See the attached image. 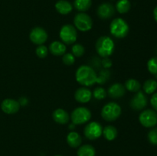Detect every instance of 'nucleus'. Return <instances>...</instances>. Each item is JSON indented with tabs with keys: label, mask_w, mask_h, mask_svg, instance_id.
I'll list each match as a JSON object with an SVG mask.
<instances>
[{
	"label": "nucleus",
	"mask_w": 157,
	"mask_h": 156,
	"mask_svg": "<svg viewBox=\"0 0 157 156\" xmlns=\"http://www.w3.org/2000/svg\"><path fill=\"white\" fill-rule=\"evenodd\" d=\"M131 4L129 0H119L116 4V9L119 13L125 14L130 11Z\"/></svg>",
	"instance_id": "obj_24"
},
{
	"label": "nucleus",
	"mask_w": 157,
	"mask_h": 156,
	"mask_svg": "<svg viewBox=\"0 0 157 156\" xmlns=\"http://www.w3.org/2000/svg\"><path fill=\"white\" fill-rule=\"evenodd\" d=\"M148 139L152 145H157V127L153 128L149 132Z\"/></svg>",
	"instance_id": "obj_32"
},
{
	"label": "nucleus",
	"mask_w": 157,
	"mask_h": 156,
	"mask_svg": "<svg viewBox=\"0 0 157 156\" xmlns=\"http://www.w3.org/2000/svg\"><path fill=\"white\" fill-rule=\"evenodd\" d=\"M35 52H36V54L38 58H44L47 57L48 53V47L46 46L43 45H39L35 50Z\"/></svg>",
	"instance_id": "obj_31"
},
{
	"label": "nucleus",
	"mask_w": 157,
	"mask_h": 156,
	"mask_svg": "<svg viewBox=\"0 0 157 156\" xmlns=\"http://www.w3.org/2000/svg\"><path fill=\"white\" fill-rule=\"evenodd\" d=\"M110 72L108 69H104L97 76V83L99 84H104L110 79Z\"/></svg>",
	"instance_id": "obj_26"
},
{
	"label": "nucleus",
	"mask_w": 157,
	"mask_h": 156,
	"mask_svg": "<svg viewBox=\"0 0 157 156\" xmlns=\"http://www.w3.org/2000/svg\"><path fill=\"white\" fill-rule=\"evenodd\" d=\"M102 65L104 67V69H109L112 66L111 60L109 59L108 58H105L102 60Z\"/></svg>",
	"instance_id": "obj_33"
},
{
	"label": "nucleus",
	"mask_w": 157,
	"mask_h": 156,
	"mask_svg": "<svg viewBox=\"0 0 157 156\" xmlns=\"http://www.w3.org/2000/svg\"><path fill=\"white\" fill-rule=\"evenodd\" d=\"M49 50L51 53L55 56H61L66 52V46L64 43L61 41H53L49 46Z\"/></svg>",
	"instance_id": "obj_17"
},
{
	"label": "nucleus",
	"mask_w": 157,
	"mask_h": 156,
	"mask_svg": "<svg viewBox=\"0 0 157 156\" xmlns=\"http://www.w3.org/2000/svg\"><path fill=\"white\" fill-rule=\"evenodd\" d=\"M125 87L126 90H129L130 92H133V93H136L139 90H140V83L138 80L135 79H129L125 82Z\"/></svg>",
	"instance_id": "obj_23"
},
{
	"label": "nucleus",
	"mask_w": 157,
	"mask_h": 156,
	"mask_svg": "<svg viewBox=\"0 0 157 156\" xmlns=\"http://www.w3.org/2000/svg\"><path fill=\"white\" fill-rule=\"evenodd\" d=\"M72 54L75 57H77V58H80V57L83 56L85 52V49H84V47L81 44H76L75 45L72 46L71 48Z\"/></svg>",
	"instance_id": "obj_27"
},
{
	"label": "nucleus",
	"mask_w": 157,
	"mask_h": 156,
	"mask_svg": "<svg viewBox=\"0 0 157 156\" xmlns=\"http://www.w3.org/2000/svg\"><path fill=\"white\" fill-rule=\"evenodd\" d=\"M126 93V88L123 84L120 83L113 84L109 87L107 93L109 96L113 99H118V98L123 97Z\"/></svg>",
	"instance_id": "obj_15"
},
{
	"label": "nucleus",
	"mask_w": 157,
	"mask_h": 156,
	"mask_svg": "<svg viewBox=\"0 0 157 156\" xmlns=\"http://www.w3.org/2000/svg\"><path fill=\"white\" fill-rule=\"evenodd\" d=\"M2 110L6 114H15L18 112L20 104L18 101L13 99H6L1 104Z\"/></svg>",
	"instance_id": "obj_13"
},
{
	"label": "nucleus",
	"mask_w": 157,
	"mask_h": 156,
	"mask_svg": "<svg viewBox=\"0 0 157 156\" xmlns=\"http://www.w3.org/2000/svg\"><path fill=\"white\" fill-rule=\"evenodd\" d=\"M55 9L61 15H67L71 12L73 7L71 3L66 0H59L55 3Z\"/></svg>",
	"instance_id": "obj_18"
},
{
	"label": "nucleus",
	"mask_w": 157,
	"mask_h": 156,
	"mask_svg": "<svg viewBox=\"0 0 157 156\" xmlns=\"http://www.w3.org/2000/svg\"><path fill=\"white\" fill-rule=\"evenodd\" d=\"M92 4V0H75L74 6L78 11L84 12L88 10Z\"/></svg>",
	"instance_id": "obj_21"
},
{
	"label": "nucleus",
	"mask_w": 157,
	"mask_h": 156,
	"mask_svg": "<svg viewBox=\"0 0 157 156\" xmlns=\"http://www.w3.org/2000/svg\"><path fill=\"white\" fill-rule=\"evenodd\" d=\"M150 102H151V105L153 106V108L156 111H157V93H154L153 95V96L151 97V99H150Z\"/></svg>",
	"instance_id": "obj_34"
},
{
	"label": "nucleus",
	"mask_w": 157,
	"mask_h": 156,
	"mask_svg": "<svg viewBox=\"0 0 157 156\" xmlns=\"http://www.w3.org/2000/svg\"><path fill=\"white\" fill-rule=\"evenodd\" d=\"M153 16H154L155 20H156V22H157V6H156V7L154 9V10H153Z\"/></svg>",
	"instance_id": "obj_36"
},
{
	"label": "nucleus",
	"mask_w": 157,
	"mask_h": 156,
	"mask_svg": "<svg viewBox=\"0 0 157 156\" xmlns=\"http://www.w3.org/2000/svg\"><path fill=\"white\" fill-rule=\"evenodd\" d=\"M97 14L101 19H109L114 15L115 8L110 3H102L98 6Z\"/></svg>",
	"instance_id": "obj_12"
},
{
	"label": "nucleus",
	"mask_w": 157,
	"mask_h": 156,
	"mask_svg": "<svg viewBox=\"0 0 157 156\" xmlns=\"http://www.w3.org/2000/svg\"><path fill=\"white\" fill-rule=\"evenodd\" d=\"M91 97V91L85 87H81L78 89L75 93V99L80 103H87L90 100Z\"/></svg>",
	"instance_id": "obj_14"
},
{
	"label": "nucleus",
	"mask_w": 157,
	"mask_h": 156,
	"mask_svg": "<svg viewBox=\"0 0 157 156\" xmlns=\"http://www.w3.org/2000/svg\"><path fill=\"white\" fill-rule=\"evenodd\" d=\"M18 102H19L20 106H21H21H25V105H26V104L28 103V100H27V99H26L25 97H21V98H20Z\"/></svg>",
	"instance_id": "obj_35"
},
{
	"label": "nucleus",
	"mask_w": 157,
	"mask_h": 156,
	"mask_svg": "<svg viewBox=\"0 0 157 156\" xmlns=\"http://www.w3.org/2000/svg\"><path fill=\"white\" fill-rule=\"evenodd\" d=\"M129 25L127 21L121 18H117L110 24V33L117 38H124L128 35Z\"/></svg>",
	"instance_id": "obj_3"
},
{
	"label": "nucleus",
	"mask_w": 157,
	"mask_h": 156,
	"mask_svg": "<svg viewBox=\"0 0 157 156\" xmlns=\"http://www.w3.org/2000/svg\"><path fill=\"white\" fill-rule=\"evenodd\" d=\"M66 140H67L69 146H71V148H78L82 142V139H81V136L76 132H71L70 133H68Z\"/></svg>",
	"instance_id": "obj_19"
},
{
	"label": "nucleus",
	"mask_w": 157,
	"mask_h": 156,
	"mask_svg": "<svg viewBox=\"0 0 157 156\" xmlns=\"http://www.w3.org/2000/svg\"><path fill=\"white\" fill-rule=\"evenodd\" d=\"M107 91L105 90V89L103 88V87H97L94 89L93 92V95L94 96L95 99H105L106 96H107Z\"/></svg>",
	"instance_id": "obj_29"
},
{
	"label": "nucleus",
	"mask_w": 157,
	"mask_h": 156,
	"mask_svg": "<svg viewBox=\"0 0 157 156\" xmlns=\"http://www.w3.org/2000/svg\"><path fill=\"white\" fill-rule=\"evenodd\" d=\"M97 73L90 66L81 65L78 68L75 74L76 80L81 85L90 87L97 83Z\"/></svg>",
	"instance_id": "obj_1"
},
{
	"label": "nucleus",
	"mask_w": 157,
	"mask_h": 156,
	"mask_svg": "<svg viewBox=\"0 0 157 156\" xmlns=\"http://www.w3.org/2000/svg\"><path fill=\"white\" fill-rule=\"evenodd\" d=\"M55 156H61V155H55Z\"/></svg>",
	"instance_id": "obj_38"
},
{
	"label": "nucleus",
	"mask_w": 157,
	"mask_h": 156,
	"mask_svg": "<svg viewBox=\"0 0 157 156\" xmlns=\"http://www.w3.org/2000/svg\"><path fill=\"white\" fill-rule=\"evenodd\" d=\"M29 38L33 44L41 45L48 40V33L41 27H35L31 31Z\"/></svg>",
	"instance_id": "obj_10"
},
{
	"label": "nucleus",
	"mask_w": 157,
	"mask_h": 156,
	"mask_svg": "<svg viewBox=\"0 0 157 156\" xmlns=\"http://www.w3.org/2000/svg\"><path fill=\"white\" fill-rule=\"evenodd\" d=\"M74 23L76 29L83 32H88L92 28L93 21L90 15L84 12H80L75 15L74 18Z\"/></svg>",
	"instance_id": "obj_7"
},
{
	"label": "nucleus",
	"mask_w": 157,
	"mask_h": 156,
	"mask_svg": "<svg viewBox=\"0 0 157 156\" xmlns=\"http://www.w3.org/2000/svg\"><path fill=\"white\" fill-rule=\"evenodd\" d=\"M121 107L116 102H108L103 107L101 110V116L103 119L107 122H113L121 116Z\"/></svg>",
	"instance_id": "obj_4"
},
{
	"label": "nucleus",
	"mask_w": 157,
	"mask_h": 156,
	"mask_svg": "<svg viewBox=\"0 0 157 156\" xmlns=\"http://www.w3.org/2000/svg\"><path fill=\"white\" fill-rule=\"evenodd\" d=\"M143 88H144V92L146 93H147V94H151V93H153L156 90L157 82L153 79L147 80L144 84Z\"/></svg>",
	"instance_id": "obj_25"
},
{
	"label": "nucleus",
	"mask_w": 157,
	"mask_h": 156,
	"mask_svg": "<svg viewBox=\"0 0 157 156\" xmlns=\"http://www.w3.org/2000/svg\"><path fill=\"white\" fill-rule=\"evenodd\" d=\"M75 125L74 123H73V125H72V124H71V125H70V127H69V128H70V129H73V128H75Z\"/></svg>",
	"instance_id": "obj_37"
},
{
	"label": "nucleus",
	"mask_w": 157,
	"mask_h": 156,
	"mask_svg": "<svg viewBox=\"0 0 157 156\" xmlns=\"http://www.w3.org/2000/svg\"><path fill=\"white\" fill-rule=\"evenodd\" d=\"M130 106L133 110L140 111L145 108L147 106V98L144 92L139 90L136 92V95L130 100Z\"/></svg>",
	"instance_id": "obj_11"
},
{
	"label": "nucleus",
	"mask_w": 157,
	"mask_h": 156,
	"mask_svg": "<svg viewBox=\"0 0 157 156\" xmlns=\"http://www.w3.org/2000/svg\"><path fill=\"white\" fill-rule=\"evenodd\" d=\"M59 36L61 41L64 42V44H74L78 38L76 28L72 24H64L60 30Z\"/></svg>",
	"instance_id": "obj_6"
},
{
	"label": "nucleus",
	"mask_w": 157,
	"mask_h": 156,
	"mask_svg": "<svg viewBox=\"0 0 157 156\" xmlns=\"http://www.w3.org/2000/svg\"><path fill=\"white\" fill-rule=\"evenodd\" d=\"M52 117L53 119L57 122V123L64 125L69 122L70 116L68 113L63 109H57L52 113Z\"/></svg>",
	"instance_id": "obj_16"
},
{
	"label": "nucleus",
	"mask_w": 157,
	"mask_h": 156,
	"mask_svg": "<svg viewBox=\"0 0 157 156\" xmlns=\"http://www.w3.org/2000/svg\"><path fill=\"white\" fill-rule=\"evenodd\" d=\"M91 118V113L86 107L75 109L71 115V119L75 125H82L88 122Z\"/></svg>",
	"instance_id": "obj_5"
},
{
	"label": "nucleus",
	"mask_w": 157,
	"mask_h": 156,
	"mask_svg": "<svg viewBox=\"0 0 157 156\" xmlns=\"http://www.w3.org/2000/svg\"><path fill=\"white\" fill-rule=\"evenodd\" d=\"M102 134L107 140L113 141L117 136V130L113 125H107L103 129Z\"/></svg>",
	"instance_id": "obj_20"
},
{
	"label": "nucleus",
	"mask_w": 157,
	"mask_h": 156,
	"mask_svg": "<svg viewBox=\"0 0 157 156\" xmlns=\"http://www.w3.org/2000/svg\"><path fill=\"white\" fill-rule=\"evenodd\" d=\"M139 121L143 126L151 128L157 124V113L153 110H145L140 113Z\"/></svg>",
	"instance_id": "obj_8"
},
{
	"label": "nucleus",
	"mask_w": 157,
	"mask_h": 156,
	"mask_svg": "<svg viewBox=\"0 0 157 156\" xmlns=\"http://www.w3.org/2000/svg\"><path fill=\"white\" fill-rule=\"evenodd\" d=\"M96 50L101 58H109L113 53L115 44L113 40L108 36H101L96 42Z\"/></svg>",
	"instance_id": "obj_2"
},
{
	"label": "nucleus",
	"mask_w": 157,
	"mask_h": 156,
	"mask_svg": "<svg viewBox=\"0 0 157 156\" xmlns=\"http://www.w3.org/2000/svg\"><path fill=\"white\" fill-rule=\"evenodd\" d=\"M84 133L85 137L89 140H96L102 136L103 128L98 122H91L86 125Z\"/></svg>",
	"instance_id": "obj_9"
},
{
	"label": "nucleus",
	"mask_w": 157,
	"mask_h": 156,
	"mask_svg": "<svg viewBox=\"0 0 157 156\" xmlns=\"http://www.w3.org/2000/svg\"><path fill=\"white\" fill-rule=\"evenodd\" d=\"M95 148L90 145H84L78 148V156H95Z\"/></svg>",
	"instance_id": "obj_22"
},
{
	"label": "nucleus",
	"mask_w": 157,
	"mask_h": 156,
	"mask_svg": "<svg viewBox=\"0 0 157 156\" xmlns=\"http://www.w3.org/2000/svg\"><path fill=\"white\" fill-rule=\"evenodd\" d=\"M147 68L152 74H157V57L150 58L147 62Z\"/></svg>",
	"instance_id": "obj_28"
},
{
	"label": "nucleus",
	"mask_w": 157,
	"mask_h": 156,
	"mask_svg": "<svg viewBox=\"0 0 157 156\" xmlns=\"http://www.w3.org/2000/svg\"><path fill=\"white\" fill-rule=\"evenodd\" d=\"M63 63L67 66H71L75 64V58L71 53H66L63 55Z\"/></svg>",
	"instance_id": "obj_30"
}]
</instances>
